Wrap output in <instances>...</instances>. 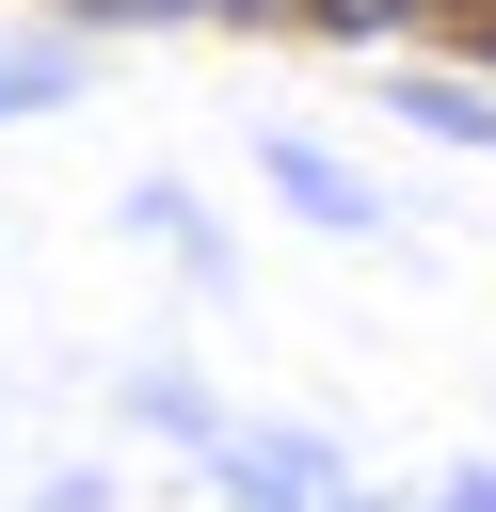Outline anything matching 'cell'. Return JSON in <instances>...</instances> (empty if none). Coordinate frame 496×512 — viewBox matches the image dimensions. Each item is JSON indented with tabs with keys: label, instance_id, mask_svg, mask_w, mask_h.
<instances>
[{
	"label": "cell",
	"instance_id": "obj_1",
	"mask_svg": "<svg viewBox=\"0 0 496 512\" xmlns=\"http://www.w3.org/2000/svg\"><path fill=\"white\" fill-rule=\"evenodd\" d=\"M320 16H384V0H320Z\"/></svg>",
	"mask_w": 496,
	"mask_h": 512
}]
</instances>
